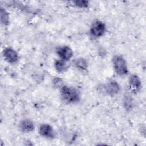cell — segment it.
Masks as SVG:
<instances>
[{
    "label": "cell",
    "instance_id": "obj_1",
    "mask_svg": "<svg viewBox=\"0 0 146 146\" xmlns=\"http://www.w3.org/2000/svg\"><path fill=\"white\" fill-rule=\"evenodd\" d=\"M61 95L63 99L68 103H75L79 99V94L78 91L66 86H63L62 87Z\"/></svg>",
    "mask_w": 146,
    "mask_h": 146
},
{
    "label": "cell",
    "instance_id": "obj_2",
    "mask_svg": "<svg viewBox=\"0 0 146 146\" xmlns=\"http://www.w3.org/2000/svg\"><path fill=\"white\" fill-rule=\"evenodd\" d=\"M113 67L116 73L120 75H126L128 71L124 59L120 56H116L113 60Z\"/></svg>",
    "mask_w": 146,
    "mask_h": 146
},
{
    "label": "cell",
    "instance_id": "obj_3",
    "mask_svg": "<svg viewBox=\"0 0 146 146\" xmlns=\"http://www.w3.org/2000/svg\"><path fill=\"white\" fill-rule=\"evenodd\" d=\"M105 30V25L100 21H96L91 26L90 33L92 36L98 38L101 36L104 33Z\"/></svg>",
    "mask_w": 146,
    "mask_h": 146
},
{
    "label": "cell",
    "instance_id": "obj_4",
    "mask_svg": "<svg viewBox=\"0 0 146 146\" xmlns=\"http://www.w3.org/2000/svg\"><path fill=\"white\" fill-rule=\"evenodd\" d=\"M3 55L5 59L9 63H15L18 59L17 53L12 48H7L5 49L3 52Z\"/></svg>",
    "mask_w": 146,
    "mask_h": 146
},
{
    "label": "cell",
    "instance_id": "obj_5",
    "mask_svg": "<svg viewBox=\"0 0 146 146\" xmlns=\"http://www.w3.org/2000/svg\"><path fill=\"white\" fill-rule=\"evenodd\" d=\"M40 134L47 138L52 139L55 136V133L52 128L48 124H42L39 127Z\"/></svg>",
    "mask_w": 146,
    "mask_h": 146
},
{
    "label": "cell",
    "instance_id": "obj_6",
    "mask_svg": "<svg viewBox=\"0 0 146 146\" xmlns=\"http://www.w3.org/2000/svg\"><path fill=\"white\" fill-rule=\"evenodd\" d=\"M57 54L59 57L64 60H68L73 55L72 50L67 46L59 48L57 51Z\"/></svg>",
    "mask_w": 146,
    "mask_h": 146
},
{
    "label": "cell",
    "instance_id": "obj_7",
    "mask_svg": "<svg viewBox=\"0 0 146 146\" xmlns=\"http://www.w3.org/2000/svg\"><path fill=\"white\" fill-rule=\"evenodd\" d=\"M106 92L110 95H115L117 94L120 90L119 84L114 80L110 82L105 86Z\"/></svg>",
    "mask_w": 146,
    "mask_h": 146
},
{
    "label": "cell",
    "instance_id": "obj_8",
    "mask_svg": "<svg viewBox=\"0 0 146 146\" xmlns=\"http://www.w3.org/2000/svg\"><path fill=\"white\" fill-rule=\"evenodd\" d=\"M129 84L131 90L134 92H137L141 88L140 80L136 75H133L130 77Z\"/></svg>",
    "mask_w": 146,
    "mask_h": 146
},
{
    "label": "cell",
    "instance_id": "obj_9",
    "mask_svg": "<svg viewBox=\"0 0 146 146\" xmlns=\"http://www.w3.org/2000/svg\"><path fill=\"white\" fill-rule=\"evenodd\" d=\"M20 129L25 132H30L34 130V125L33 122L29 120H23L19 124Z\"/></svg>",
    "mask_w": 146,
    "mask_h": 146
},
{
    "label": "cell",
    "instance_id": "obj_10",
    "mask_svg": "<svg viewBox=\"0 0 146 146\" xmlns=\"http://www.w3.org/2000/svg\"><path fill=\"white\" fill-rule=\"evenodd\" d=\"M75 66L79 69L85 70L87 67V63L86 61L82 58L77 59L75 62Z\"/></svg>",
    "mask_w": 146,
    "mask_h": 146
},
{
    "label": "cell",
    "instance_id": "obj_11",
    "mask_svg": "<svg viewBox=\"0 0 146 146\" xmlns=\"http://www.w3.org/2000/svg\"><path fill=\"white\" fill-rule=\"evenodd\" d=\"M55 67L58 72H63L67 68V65L63 61L56 60L55 63Z\"/></svg>",
    "mask_w": 146,
    "mask_h": 146
},
{
    "label": "cell",
    "instance_id": "obj_12",
    "mask_svg": "<svg viewBox=\"0 0 146 146\" xmlns=\"http://www.w3.org/2000/svg\"><path fill=\"white\" fill-rule=\"evenodd\" d=\"M1 21L2 24L7 25L9 22V15L3 9L1 8Z\"/></svg>",
    "mask_w": 146,
    "mask_h": 146
},
{
    "label": "cell",
    "instance_id": "obj_13",
    "mask_svg": "<svg viewBox=\"0 0 146 146\" xmlns=\"http://www.w3.org/2000/svg\"><path fill=\"white\" fill-rule=\"evenodd\" d=\"M124 104L127 110H130L132 107V99L130 95H125L124 99Z\"/></svg>",
    "mask_w": 146,
    "mask_h": 146
},
{
    "label": "cell",
    "instance_id": "obj_14",
    "mask_svg": "<svg viewBox=\"0 0 146 146\" xmlns=\"http://www.w3.org/2000/svg\"><path fill=\"white\" fill-rule=\"evenodd\" d=\"M74 2L76 6L80 8H86L88 5V2L87 1H76Z\"/></svg>",
    "mask_w": 146,
    "mask_h": 146
},
{
    "label": "cell",
    "instance_id": "obj_15",
    "mask_svg": "<svg viewBox=\"0 0 146 146\" xmlns=\"http://www.w3.org/2000/svg\"><path fill=\"white\" fill-rule=\"evenodd\" d=\"M62 83H63L62 80L59 78H56L53 80V84L54 86H55L56 87H60L62 84Z\"/></svg>",
    "mask_w": 146,
    "mask_h": 146
}]
</instances>
